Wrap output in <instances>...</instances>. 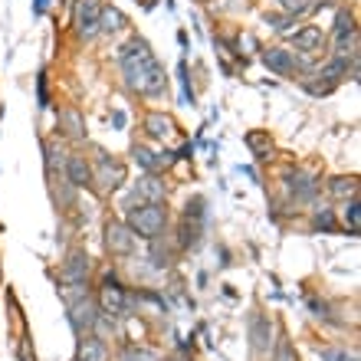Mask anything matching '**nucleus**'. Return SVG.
<instances>
[{
	"label": "nucleus",
	"instance_id": "1",
	"mask_svg": "<svg viewBox=\"0 0 361 361\" xmlns=\"http://www.w3.org/2000/svg\"><path fill=\"white\" fill-rule=\"evenodd\" d=\"M122 73H125V86L142 95H164V89H168L164 69L158 66V59H154L152 47L145 39H135L132 47L122 53Z\"/></svg>",
	"mask_w": 361,
	"mask_h": 361
},
{
	"label": "nucleus",
	"instance_id": "9",
	"mask_svg": "<svg viewBox=\"0 0 361 361\" xmlns=\"http://www.w3.org/2000/svg\"><path fill=\"white\" fill-rule=\"evenodd\" d=\"M132 154H135V161L142 164V168H145V171H148V174L168 171V168H171V164H174V158H178V154H171V152L154 154L152 148H145V145H135V148H132Z\"/></svg>",
	"mask_w": 361,
	"mask_h": 361
},
{
	"label": "nucleus",
	"instance_id": "3",
	"mask_svg": "<svg viewBox=\"0 0 361 361\" xmlns=\"http://www.w3.org/2000/svg\"><path fill=\"white\" fill-rule=\"evenodd\" d=\"M105 250L112 257H128L135 250V233L128 230L125 220H109L105 224Z\"/></svg>",
	"mask_w": 361,
	"mask_h": 361
},
{
	"label": "nucleus",
	"instance_id": "34",
	"mask_svg": "<svg viewBox=\"0 0 361 361\" xmlns=\"http://www.w3.org/2000/svg\"><path fill=\"white\" fill-rule=\"evenodd\" d=\"M76 361H79V358H76Z\"/></svg>",
	"mask_w": 361,
	"mask_h": 361
},
{
	"label": "nucleus",
	"instance_id": "14",
	"mask_svg": "<svg viewBox=\"0 0 361 361\" xmlns=\"http://www.w3.org/2000/svg\"><path fill=\"white\" fill-rule=\"evenodd\" d=\"M293 47H295V49H302V53H319V49L325 47L322 30H319V27H305V30H299V33L293 37Z\"/></svg>",
	"mask_w": 361,
	"mask_h": 361
},
{
	"label": "nucleus",
	"instance_id": "21",
	"mask_svg": "<svg viewBox=\"0 0 361 361\" xmlns=\"http://www.w3.org/2000/svg\"><path fill=\"white\" fill-rule=\"evenodd\" d=\"M125 27V13L115 7H102V17H99V30H105V33H115V30Z\"/></svg>",
	"mask_w": 361,
	"mask_h": 361
},
{
	"label": "nucleus",
	"instance_id": "15",
	"mask_svg": "<svg viewBox=\"0 0 361 361\" xmlns=\"http://www.w3.org/2000/svg\"><path fill=\"white\" fill-rule=\"evenodd\" d=\"M79 361H109V348H105L102 338H95V335H89V338H82L79 342Z\"/></svg>",
	"mask_w": 361,
	"mask_h": 361
},
{
	"label": "nucleus",
	"instance_id": "30",
	"mask_svg": "<svg viewBox=\"0 0 361 361\" xmlns=\"http://www.w3.org/2000/svg\"><path fill=\"white\" fill-rule=\"evenodd\" d=\"M37 82H39V105L47 109V105H49V95H47V76L39 73V79H37Z\"/></svg>",
	"mask_w": 361,
	"mask_h": 361
},
{
	"label": "nucleus",
	"instance_id": "5",
	"mask_svg": "<svg viewBox=\"0 0 361 361\" xmlns=\"http://www.w3.org/2000/svg\"><path fill=\"white\" fill-rule=\"evenodd\" d=\"M99 302H102V312H109V315H128V293L122 289V283L115 276H105L102 279Z\"/></svg>",
	"mask_w": 361,
	"mask_h": 361
},
{
	"label": "nucleus",
	"instance_id": "23",
	"mask_svg": "<svg viewBox=\"0 0 361 361\" xmlns=\"http://www.w3.org/2000/svg\"><path fill=\"white\" fill-rule=\"evenodd\" d=\"M47 171L53 174V178H56L59 171H66V154L59 152V145H53V142L47 145Z\"/></svg>",
	"mask_w": 361,
	"mask_h": 361
},
{
	"label": "nucleus",
	"instance_id": "26",
	"mask_svg": "<svg viewBox=\"0 0 361 361\" xmlns=\"http://www.w3.org/2000/svg\"><path fill=\"white\" fill-rule=\"evenodd\" d=\"M345 224H348V230H352V233H358L361 230V210H358V200H348V204H345Z\"/></svg>",
	"mask_w": 361,
	"mask_h": 361
},
{
	"label": "nucleus",
	"instance_id": "32",
	"mask_svg": "<svg viewBox=\"0 0 361 361\" xmlns=\"http://www.w3.org/2000/svg\"><path fill=\"white\" fill-rule=\"evenodd\" d=\"M267 23H273L276 30H286V27H289V20H286V17H267Z\"/></svg>",
	"mask_w": 361,
	"mask_h": 361
},
{
	"label": "nucleus",
	"instance_id": "10",
	"mask_svg": "<svg viewBox=\"0 0 361 361\" xmlns=\"http://www.w3.org/2000/svg\"><path fill=\"white\" fill-rule=\"evenodd\" d=\"M135 200H138V204H161L164 200V180H158L154 174L135 180L132 184V204Z\"/></svg>",
	"mask_w": 361,
	"mask_h": 361
},
{
	"label": "nucleus",
	"instance_id": "24",
	"mask_svg": "<svg viewBox=\"0 0 361 361\" xmlns=\"http://www.w3.org/2000/svg\"><path fill=\"white\" fill-rule=\"evenodd\" d=\"M118 361H161V355L152 352V348H142V345H128V348L118 355Z\"/></svg>",
	"mask_w": 361,
	"mask_h": 361
},
{
	"label": "nucleus",
	"instance_id": "11",
	"mask_svg": "<svg viewBox=\"0 0 361 361\" xmlns=\"http://www.w3.org/2000/svg\"><path fill=\"white\" fill-rule=\"evenodd\" d=\"M89 269H92V263H89V253L76 250V253H69V259L63 263V269H59V279H63V283H86Z\"/></svg>",
	"mask_w": 361,
	"mask_h": 361
},
{
	"label": "nucleus",
	"instance_id": "7",
	"mask_svg": "<svg viewBox=\"0 0 361 361\" xmlns=\"http://www.w3.org/2000/svg\"><path fill=\"white\" fill-rule=\"evenodd\" d=\"M95 319H99V305L92 302V295H86V299H79V302L69 305V325H73L79 335L95 332Z\"/></svg>",
	"mask_w": 361,
	"mask_h": 361
},
{
	"label": "nucleus",
	"instance_id": "18",
	"mask_svg": "<svg viewBox=\"0 0 361 361\" xmlns=\"http://www.w3.org/2000/svg\"><path fill=\"white\" fill-rule=\"evenodd\" d=\"M171 128H174V122L161 112H152L148 118H145V132H148V138H168Z\"/></svg>",
	"mask_w": 361,
	"mask_h": 361
},
{
	"label": "nucleus",
	"instance_id": "13",
	"mask_svg": "<svg viewBox=\"0 0 361 361\" xmlns=\"http://www.w3.org/2000/svg\"><path fill=\"white\" fill-rule=\"evenodd\" d=\"M66 180L73 188H89L92 184V168H89L86 158H79V154H69L66 158Z\"/></svg>",
	"mask_w": 361,
	"mask_h": 361
},
{
	"label": "nucleus",
	"instance_id": "6",
	"mask_svg": "<svg viewBox=\"0 0 361 361\" xmlns=\"http://www.w3.org/2000/svg\"><path fill=\"white\" fill-rule=\"evenodd\" d=\"M99 17H102V4H99V0H79L76 13H73V23H76L79 37L92 39L95 33H99Z\"/></svg>",
	"mask_w": 361,
	"mask_h": 361
},
{
	"label": "nucleus",
	"instance_id": "12",
	"mask_svg": "<svg viewBox=\"0 0 361 361\" xmlns=\"http://www.w3.org/2000/svg\"><path fill=\"white\" fill-rule=\"evenodd\" d=\"M269 332H273V325H269L267 315H253V319H250V338H253V352L257 355L269 352V345H273Z\"/></svg>",
	"mask_w": 361,
	"mask_h": 361
},
{
	"label": "nucleus",
	"instance_id": "22",
	"mask_svg": "<svg viewBox=\"0 0 361 361\" xmlns=\"http://www.w3.org/2000/svg\"><path fill=\"white\" fill-rule=\"evenodd\" d=\"M329 190H332L335 197L352 200L355 190H358V180H355V178H332V180H329Z\"/></svg>",
	"mask_w": 361,
	"mask_h": 361
},
{
	"label": "nucleus",
	"instance_id": "28",
	"mask_svg": "<svg viewBox=\"0 0 361 361\" xmlns=\"http://www.w3.org/2000/svg\"><path fill=\"white\" fill-rule=\"evenodd\" d=\"M315 230H322V233H335V217H332V210L322 207L319 214H315Z\"/></svg>",
	"mask_w": 361,
	"mask_h": 361
},
{
	"label": "nucleus",
	"instance_id": "33",
	"mask_svg": "<svg viewBox=\"0 0 361 361\" xmlns=\"http://www.w3.org/2000/svg\"><path fill=\"white\" fill-rule=\"evenodd\" d=\"M47 7H49V0H33V13H39V17L47 13Z\"/></svg>",
	"mask_w": 361,
	"mask_h": 361
},
{
	"label": "nucleus",
	"instance_id": "29",
	"mask_svg": "<svg viewBox=\"0 0 361 361\" xmlns=\"http://www.w3.org/2000/svg\"><path fill=\"white\" fill-rule=\"evenodd\" d=\"M322 361H358V355H348L345 348H325L322 352Z\"/></svg>",
	"mask_w": 361,
	"mask_h": 361
},
{
	"label": "nucleus",
	"instance_id": "31",
	"mask_svg": "<svg viewBox=\"0 0 361 361\" xmlns=\"http://www.w3.org/2000/svg\"><path fill=\"white\" fill-rule=\"evenodd\" d=\"M276 361H293V355H289V342H279V352H276Z\"/></svg>",
	"mask_w": 361,
	"mask_h": 361
},
{
	"label": "nucleus",
	"instance_id": "20",
	"mask_svg": "<svg viewBox=\"0 0 361 361\" xmlns=\"http://www.w3.org/2000/svg\"><path fill=\"white\" fill-rule=\"evenodd\" d=\"M247 145H250V152L257 154L259 161L273 154V138H269L267 132H250V135H247Z\"/></svg>",
	"mask_w": 361,
	"mask_h": 361
},
{
	"label": "nucleus",
	"instance_id": "27",
	"mask_svg": "<svg viewBox=\"0 0 361 361\" xmlns=\"http://www.w3.org/2000/svg\"><path fill=\"white\" fill-rule=\"evenodd\" d=\"M197 240H200V224H184L180 227V247H197Z\"/></svg>",
	"mask_w": 361,
	"mask_h": 361
},
{
	"label": "nucleus",
	"instance_id": "16",
	"mask_svg": "<svg viewBox=\"0 0 361 361\" xmlns=\"http://www.w3.org/2000/svg\"><path fill=\"white\" fill-rule=\"evenodd\" d=\"M59 125H63V132L69 138H86V122H82V115L76 109H63L59 112Z\"/></svg>",
	"mask_w": 361,
	"mask_h": 361
},
{
	"label": "nucleus",
	"instance_id": "19",
	"mask_svg": "<svg viewBox=\"0 0 361 361\" xmlns=\"http://www.w3.org/2000/svg\"><path fill=\"white\" fill-rule=\"evenodd\" d=\"M335 39H338V47H345L348 39H355V17L348 10H342V13L335 17Z\"/></svg>",
	"mask_w": 361,
	"mask_h": 361
},
{
	"label": "nucleus",
	"instance_id": "2",
	"mask_svg": "<svg viewBox=\"0 0 361 361\" xmlns=\"http://www.w3.org/2000/svg\"><path fill=\"white\" fill-rule=\"evenodd\" d=\"M128 230H132L135 237L142 240H158L168 227V214H164L161 204H142V207H132L128 210Z\"/></svg>",
	"mask_w": 361,
	"mask_h": 361
},
{
	"label": "nucleus",
	"instance_id": "8",
	"mask_svg": "<svg viewBox=\"0 0 361 361\" xmlns=\"http://www.w3.org/2000/svg\"><path fill=\"white\" fill-rule=\"evenodd\" d=\"M92 180H99V190H102V194H112L125 180V168L118 161H112L109 154H99V168L92 171Z\"/></svg>",
	"mask_w": 361,
	"mask_h": 361
},
{
	"label": "nucleus",
	"instance_id": "17",
	"mask_svg": "<svg viewBox=\"0 0 361 361\" xmlns=\"http://www.w3.org/2000/svg\"><path fill=\"white\" fill-rule=\"evenodd\" d=\"M286 184H289V190H293L295 197H302V200L315 194V180L309 178L305 171H289L286 174Z\"/></svg>",
	"mask_w": 361,
	"mask_h": 361
},
{
	"label": "nucleus",
	"instance_id": "4",
	"mask_svg": "<svg viewBox=\"0 0 361 361\" xmlns=\"http://www.w3.org/2000/svg\"><path fill=\"white\" fill-rule=\"evenodd\" d=\"M263 63H267V69H273L276 76H286V79H295L305 73L302 63H299L289 49H279V47H269L267 53H263Z\"/></svg>",
	"mask_w": 361,
	"mask_h": 361
},
{
	"label": "nucleus",
	"instance_id": "25",
	"mask_svg": "<svg viewBox=\"0 0 361 361\" xmlns=\"http://www.w3.org/2000/svg\"><path fill=\"white\" fill-rule=\"evenodd\" d=\"M279 4H283V10L289 17H305L309 10L319 7V0H279Z\"/></svg>",
	"mask_w": 361,
	"mask_h": 361
}]
</instances>
